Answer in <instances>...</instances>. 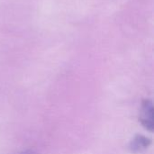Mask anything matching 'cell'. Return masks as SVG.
<instances>
[{"label":"cell","instance_id":"obj_3","mask_svg":"<svg viewBox=\"0 0 154 154\" xmlns=\"http://www.w3.org/2000/svg\"><path fill=\"white\" fill-rule=\"evenodd\" d=\"M20 154H35V153H34V152H33V151H32V150H27V151H24V152H21Z\"/></svg>","mask_w":154,"mask_h":154},{"label":"cell","instance_id":"obj_2","mask_svg":"<svg viewBox=\"0 0 154 154\" xmlns=\"http://www.w3.org/2000/svg\"><path fill=\"white\" fill-rule=\"evenodd\" d=\"M151 143H152V141L149 138H147L143 135L138 134L130 143V150L134 153L143 152L148 149V147L151 145Z\"/></svg>","mask_w":154,"mask_h":154},{"label":"cell","instance_id":"obj_1","mask_svg":"<svg viewBox=\"0 0 154 154\" xmlns=\"http://www.w3.org/2000/svg\"><path fill=\"white\" fill-rule=\"evenodd\" d=\"M140 120L142 125L150 132H152L154 128L153 124V105L152 100L146 99L143 102L141 108Z\"/></svg>","mask_w":154,"mask_h":154}]
</instances>
